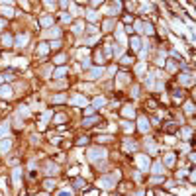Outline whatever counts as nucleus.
<instances>
[{
  "label": "nucleus",
  "mask_w": 196,
  "mask_h": 196,
  "mask_svg": "<svg viewBox=\"0 0 196 196\" xmlns=\"http://www.w3.org/2000/svg\"><path fill=\"white\" fill-rule=\"evenodd\" d=\"M6 131H8V122H4V124L0 126V135H2V133H6Z\"/></svg>",
  "instance_id": "nucleus-1"
},
{
  "label": "nucleus",
  "mask_w": 196,
  "mask_h": 196,
  "mask_svg": "<svg viewBox=\"0 0 196 196\" xmlns=\"http://www.w3.org/2000/svg\"><path fill=\"white\" fill-rule=\"evenodd\" d=\"M139 128H141L143 131H147V120H143V118H141V120H139Z\"/></svg>",
  "instance_id": "nucleus-2"
},
{
  "label": "nucleus",
  "mask_w": 196,
  "mask_h": 196,
  "mask_svg": "<svg viewBox=\"0 0 196 196\" xmlns=\"http://www.w3.org/2000/svg\"><path fill=\"white\" fill-rule=\"evenodd\" d=\"M2 41H4V45H12V37H10V35H4Z\"/></svg>",
  "instance_id": "nucleus-3"
},
{
  "label": "nucleus",
  "mask_w": 196,
  "mask_h": 196,
  "mask_svg": "<svg viewBox=\"0 0 196 196\" xmlns=\"http://www.w3.org/2000/svg\"><path fill=\"white\" fill-rule=\"evenodd\" d=\"M73 102H75V104H84V98H80V96H73Z\"/></svg>",
  "instance_id": "nucleus-4"
},
{
  "label": "nucleus",
  "mask_w": 196,
  "mask_h": 196,
  "mask_svg": "<svg viewBox=\"0 0 196 196\" xmlns=\"http://www.w3.org/2000/svg\"><path fill=\"white\" fill-rule=\"evenodd\" d=\"M0 94H2V96H6V94L10 96L12 92H10V88H6V87H4V88H0Z\"/></svg>",
  "instance_id": "nucleus-5"
},
{
  "label": "nucleus",
  "mask_w": 196,
  "mask_h": 196,
  "mask_svg": "<svg viewBox=\"0 0 196 196\" xmlns=\"http://www.w3.org/2000/svg\"><path fill=\"white\" fill-rule=\"evenodd\" d=\"M131 47H133V49H139V39H137V37L131 39Z\"/></svg>",
  "instance_id": "nucleus-6"
},
{
  "label": "nucleus",
  "mask_w": 196,
  "mask_h": 196,
  "mask_svg": "<svg viewBox=\"0 0 196 196\" xmlns=\"http://www.w3.org/2000/svg\"><path fill=\"white\" fill-rule=\"evenodd\" d=\"M0 149H2V151H8V149H10V141H4V143H2V147H0Z\"/></svg>",
  "instance_id": "nucleus-7"
},
{
  "label": "nucleus",
  "mask_w": 196,
  "mask_h": 196,
  "mask_svg": "<svg viewBox=\"0 0 196 196\" xmlns=\"http://www.w3.org/2000/svg\"><path fill=\"white\" fill-rule=\"evenodd\" d=\"M94 122H98L96 118H88V120H84V126H92Z\"/></svg>",
  "instance_id": "nucleus-8"
},
{
  "label": "nucleus",
  "mask_w": 196,
  "mask_h": 196,
  "mask_svg": "<svg viewBox=\"0 0 196 196\" xmlns=\"http://www.w3.org/2000/svg\"><path fill=\"white\" fill-rule=\"evenodd\" d=\"M63 75H65V69H59V71L55 73V76H63Z\"/></svg>",
  "instance_id": "nucleus-9"
},
{
  "label": "nucleus",
  "mask_w": 196,
  "mask_h": 196,
  "mask_svg": "<svg viewBox=\"0 0 196 196\" xmlns=\"http://www.w3.org/2000/svg\"><path fill=\"white\" fill-rule=\"evenodd\" d=\"M55 61H57V63H63V61H65V55H59V57H57Z\"/></svg>",
  "instance_id": "nucleus-10"
},
{
  "label": "nucleus",
  "mask_w": 196,
  "mask_h": 196,
  "mask_svg": "<svg viewBox=\"0 0 196 196\" xmlns=\"http://www.w3.org/2000/svg\"><path fill=\"white\" fill-rule=\"evenodd\" d=\"M2 12H4L6 16H12V10H10V8H4V10H2Z\"/></svg>",
  "instance_id": "nucleus-11"
},
{
  "label": "nucleus",
  "mask_w": 196,
  "mask_h": 196,
  "mask_svg": "<svg viewBox=\"0 0 196 196\" xmlns=\"http://www.w3.org/2000/svg\"><path fill=\"white\" fill-rule=\"evenodd\" d=\"M0 28H2V22H0Z\"/></svg>",
  "instance_id": "nucleus-12"
}]
</instances>
